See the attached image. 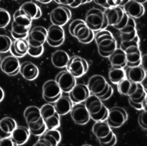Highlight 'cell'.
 Returning <instances> with one entry per match:
<instances>
[{"instance_id":"6da1fadb","label":"cell","mask_w":147,"mask_h":146,"mask_svg":"<svg viewBox=\"0 0 147 146\" xmlns=\"http://www.w3.org/2000/svg\"><path fill=\"white\" fill-rule=\"evenodd\" d=\"M24 117L30 133L33 135L40 136L47 129L40 108L37 106L34 105L28 106L24 112Z\"/></svg>"},{"instance_id":"7a4b0ae2","label":"cell","mask_w":147,"mask_h":146,"mask_svg":"<svg viewBox=\"0 0 147 146\" xmlns=\"http://www.w3.org/2000/svg\"><path fill=\"white\" fill-rule=\"evenodd\" d=\"M99 54L104 57H108L117 48V41L113 34L105 29L96 31L94 34Z\"/></svg>"},{"instance_id":"3957f363","label":"cell","mask_w":147,"mask_h":146,"mask_svg":"<svg viewBox=\"0 0 147 146\" xmlns=\"http://www.w3.org/2000/svg\"><path fill=\"white\" fill-rule=\"evenodd\" d=\"M92 131L99 144L103 146H113L117 143V137L109 124L103 121H95Z\"/></svg>"},{"instance_id":"277c9868","label":"cell","mask_w":147,"mask_h":146,"mask_svg":"<svg viewBox=\"0 0 147 146\" xmlns=\"http://www.w3.org/2000/svg\"><path fill=\"white\" fill-rule=\"evenodd\" d=\"M69 33L83 44H88L94 39V31L86 24L84 20L76 19L72 21L68 26Z\"/></svg>"},{"instance_id":"5b68a950","label":"cell","mask_w":147,"mask_h":146,"mask_svg":"<svg viewBox=\"0 0 147 146\" xmlns=\"http://www.w3.org/2000/svg\"><path fill=\"white\" fill-rule=\"evenodd\" d=\"M113 27L119 31L121 42H127L139 38L134 19L125 13L121 21Z\"/></svg>"},{"instance_id":"8992f818","label":"cell","mask_w":147,"mask_h":146,"mask_svg":"<svg viewBox=\"0 0 147 146\" xmlns=\"http://www.w3.org/2000/svg\"><path fill=\"white\" fill-rule=\"evenodd\" d=\"M84 22L94 31L105 29L109 26L104 11L95 7L90 9L86 13Z\"/></svg>"},{"instance_id":"52a82bcc","label":"cell","mask_w":147,"mask_h":146,"mask_svg":"<svg viewBox=\"0 0 147 146\" xmlns=\"http://www.w3.org/2000/svg\"><path fill=\"white\" fill-rule=\"evenodd\" d=\"M41 115L47 129H57L60 125V115L51 103L45 104L40 108Z\"/></svg>"},{"instance_id":"ba28073f","label":"cell","mask_w":147,"mask_h":146,"mask_svg":"<svg viewBox=\"0 0 147 146\" xmlns=\"http://www.w3.org/2000/svg\"><path fill=\"white\" fill-rule=\"evenodd\" d=\"M110 85L103 76L96 74L89 78L87 86L90 94L99 97L103 96L107 92Z\"/></svg>"},{"instance_id":"9c48e42d","label":"cell","mask_w":147,"mask_h":146,"mask_svg":"<svg viewBox=\"0 0 147 146\" xmlns=\"http://www.w3.org/2000/svg\"><path fill=\"white\" fill-rule=\"evenodd\" d=\"M65 67L67 70L75 78H79L87 73L88 69V64L84 58L74 56L69 58Z\"/></svg>"},{"instance_id":"30bf717a","label":"cell","mask_w":147,"mask_h":146,"mask_svg":"<svg viewBox=\"0 0 147 146\" xmlns=\"http://www.w3.org/2000/svg\"><path fill=\"white\" fill-rule=\"evenodd\" d=\"M127 117V113L125 109L119 106H115L109 109L106 120L111 128H118L126 121Z\"/></svg>"},{"instance_id":"8fae6325","label":"cell","mask_w":147,"mask_h":146,"mask_svg":"<svg viewBox=\"0 0 147 146\" xmlns=\"http://www.w3.org/2000/svg\"><path fill=\"white\" fill-rule=\"evenodd\" d=\"M42 97L48 103H54L62 94V91L55 80L47 81L42 85Z\"/></svg>"},{"instance_id":"7c38bea8","label":"cell","mask_w":147,"mask_h":146,"mask_svg":"<svg viewBox=\"0 0 147 146\" xmlns=\"http://www.w3.org/2000/svg\"><path fill=\"white\" fill-rule=\"evenodd\" d=\"M47 30L46 41L49 46L57 47L63 44L65 40V33L62 26L52 24Z\"/></svg>"},{"instance_id":"4fadbf2b","label":"cell","mask_w":147,"mask_h":146,"mask_svg":"<svg viewBox=\"0 0 147 146\" xmlns=\"http://www.w3.org/2000/svg\"><path fill=\"white\" fill-rule=\"evenodd\" d=\"M47 29L41 26H37L30 29L28 34V42L29 46L39 47L43 46L46 41Z\"/></svg>"},{"instance_id":"5bb4252c","label":"cell","mask_w":147,"mask_h":146,"mask_svg":"<svg viewBox=\"0 0 147 146\" xmlns=\"http://www.w3.org/2000/svg\"><path fill=\"white\" fill-rule=\"evenodd\" d=\"M39 136L34 145L56 146L60 143L61 139L60 132L56 129H47Z\"/></svg>"},{"instance_id":"9a60e30c","label":"cell","mask_w":147,"mask_h":146,"mask_svg":"<svg viewBox=\"0 0 147 146\" xmlns=\"http://www.w3.org/2000/svg\"><path fill=\"white\" fill-rule=\"evenodd\" d=\"M49 17L52 24L63 26L71 19V12L66 7L58 6L52 10Z\"/></svg>"},{"instance_id":"2e32d148","label":"cell","mask_w":147,"mask_h":146,"mask_svg":"<svg viewBox=\"0 0 147 146\" xmlns=\"http://www.w3.org/2000/svg\"><path fill=\"white\" fill-rule=\"evenodd\" d=\"M69 112L72 119L77 124H86L90 119V114L85 105L81 102L75 103Z\"/></svg>"},{"instance_id":"e0dca14e","label":"cell","mask_w":147,"mask_h":146,"mask_svg":"<svg viewBox=\"0 0 147 146\" xmlns=\"http://www.w3.org/2000/svg\"><path fill=\"white\" fill-rule=\"evenodd\" d=\"M62 92H69L76 84L75 77L67 70L59 72L55 78Z\"/></svg>"},{"instance_id":"ac0fdd59","label":"cell","mask_w":147,"mask_h":146,"mask_svg":"<svg viewBox=\"0 0 147 146\" xmlns=\"http://www.w3.org/2000/svg\"><path fill=\"white\" fill-rule=\"evenodd\" d=\"M20 66L19 60L17 57L13 55L5 57L0 63L1 70L10 76L17 74L20 71Z\"/></svg>"},{"instance_id":"d6986e66","label":"cell","mask_w":147,"mask_h":146,"mask_svg":"<svg viewBox=\"0 0 147 146\" xmlns=\"http://www.w3.org/2000/svg\"><path fill=\"white\" fill-rule=\"evenodd\" d=\"M90 94V93L87 86L83 84H76L69 92V97L74 103L84 101Z\"/></svg>"},{"instance_id":"ffe728a7","label":"cell","mask_w":147,"mask_h":146,"mask_svg":"<svg viewBox=\"0 0 147 146\" xmlns=\"http://www.w3.org/2000/svg\"><path fill=\"white\" fill-rule=\"evenodd\" d=\"M126 57V65L132 67L140 65L141 53L138 45H130L124 50Z\"/></svg>"},{"instance_id":"44dd1931","label":"cell","mask_w":147,"mask_h":146,"mask_svg":"<svg viewBox=\"0 0 147 146\" xmlns=\"http://www.w3.org/2000/svg\"><path fill=\"white\" fill-rule=\"evenodd\" d=\"M117 85L118 92L122 96H128L129 97L136 92L142 85V84L133 82L125 78Z\"/></svg>"},{"instance_id":"7402d4cb","label":"cell","mask_w":147,"mask_h":146,"mask_svg":"<svg viewBox=\"0 0 147 146\" xmlns=\"http://www.w3.org/2000/svg\"><path fill=\"white\" fill-rule=\"evenodd\" d=\"M122 9L124 12L133 18H139L142 17L145 12L143 5L134 0H129L125 3Z\"/></svg>"},{"instance_id":"603a6c76","label":"cell","mask_w":147,"mask_h":146,"mask_svg":"<svg viewBox=\"0 0 147 146\" xmlns=\"http://www.w3.org/2000/svg\"><path fill=\"white\" fill-rule=\"evenodd\" d=\"M19 72L25 79L32 81L38 77L39 70L37 66L33 62L25 61L20 64Z\"/></svg>"},{"instance_id":"cb8c5ba5","label":"cell","mask_w":147,"mask_h":146,"mask_svg":"<svg viewBox=\"0 0 147 146\" xmlns=\"http://www.w3.org/2000/svg\"><path fill=\"white\" fill-rule=\"evenodd\" d=\"M104 11L108 25L114 26L118 24L122 19L125 13L123 9L119 6L109 7Z\"/></svg>"},{"instance_id":"d4e9b609","label":"cell","mask_w":147,"mask_h":146,"mask_svg":"<svg viewBox=\"0 0 147 146\" xmlns=\"http://www.w3.org/2000/svg\"><path fill=\"white\" fill-rule=\"evenodd\" d=\"M30 134L28 128L24 126H17L11 132L10 137L15 145H21L27 142Z\"/></svg>"},{"instance_id":"484cf974","label":"cell","mask_w":147,"mask_h":146,"mask_svg":"<svg viewBox=\"0 0 147 146\" xmlns=\"http://www.w3.org/2000/svg\"><path fill=\"white\" fill-rule=\"evenodd\" d=\"M29 44L25 38L16 39L11 42L10 48L11 54L16 57H22L28 53Z\"/></svg>"},{"instance_id":"4316f807","label":"cell","mask_w":147,"mask_h":146,"mask_svg":"<svg viewBox=\"0 0 147 146\" xmlns=\"http://www.w3.org/2000/svg\"><path fill=\"white\" fill-rule=\"evenodd\" d=\"M84 101V105L90 114V116L99 113L105 106L102 100L98 96L92 94H90Z\"/></svg>"},{"instance_id":"83f0119b","label":"cell","mask_w":147,"mask_h":146,"mask_svg":"<svg viewBox=\"0 0 147 146\" xmlns=\"http://www.w3.org/2000/svg\"><path fill=\"white\" fill-rule=\"evenodd\" d=\"M108 57L113 68H124L126 65V54L121 48H116Z\"/></svg>"},{"instance_id":"f1b7e54d","label":"cell","mask_w":147,"mask_h":146,"mask_svg":"<svg viewBox=\"0 0 147 146\" xmlns=\"http://www.w3.org/2000/svg\"><path fill=\"white\" fill-rule=\"evenodd\" d=\"M53 105L59 115H65L70 112L73 102L68 96H61Z\"/></svg>"},{"instance_id":"f546056e","label":"cell","mask_w":147,"mask_h":146,"mask_svg":"<svg viewBox=\"0 0 147 146\" xmlns=\"http://www.w3.org/2000/svg\"><path fill=\"white\" fill-rule=\"evenodd\" d=\"M17 127L16 121L11 117H5L0 120V140L10 137L11 133Z\"/></svg>"},{"instance_id":"4dcf8cb0","label":"cell","mask_w":147,"mask_h":146,"mask_svg":"<svg viewBox=\"0 0 147 146\" xmlns=\"http://www.w3.org/2000/svg\"><path fill=\"white\" fill-rule=\"evenodd\" d=\"M126 73V78L134 82L141 83L146 78V72L140 65L129 67Z\"/></svg>"},{"instance_id":"1f68e13d","label":"cell","mask_w":147,"mask_h":146,"mask_svg":"<svg viewBox=\"0 0 147 146\" xmlns=\"http://www.w3.org/2000/svg\"><path fill=\"white\" fill-rule=\"evenodd\" d=\"M19 9L32 19H38L42 15V11L40 7L32 1L24 2Z\"/></svg>"},{"instance_id":"d6a6232c","label":"cell","mask_w":147,"mask_h":146,"mask_svg":"<svg viewBox=\"0 0 147 146\" xmlns=\"http://www.w3.org/2000/svg\"><path fill=\"white\" fill-rule=\"evenodd\" d=\"M69 59L68 54L63 50H57L51 55V62L53 65L57 68L65 67Z\"/></svg>"},{"instance_id":"836d02e7","label":"cell","mask_w":147,"mask_h":146,"mask_svg":"<svg viewBox=\"0 0 147 146\" xmlns=\"http://www.w3.org/2000/svg\"><path fill=\"white\" fill-rule=\"evenodd\" d=\"M31 26H23L12 22L11 25V34L14 39L25 38L27 37Z\"/></svg>"},{"instance_id":"e575fe53","label":"cell","mask_w":147,"mask_h":146,"mask_svg":"<svg viewBox=\"0 0 147 146\" xmlns=\"http://www.w3.org/2000/svg\"><path fill=\"white\" fill-rule=\"evenodd\" d=\"M12 22L23 26H31L32 19L19 9L14 12Z\"/></svg>"},{"instance_id":"d590c367","label":"cell","mask_w":147,"mask_h":146,"mask_svg":"<svg viewBox=\"0 0 147 146\" xmlns=\"http://www.w3.org/2000/svg\"><path fill=\"white\" fill-rule=\"evenodd\" d=\"M109 78L113 84H118L126 78L125 71L123 68L111 67L109 72Z\"/></svg>"},{"instance_id":"8d00e7d4","label":"cell","mask_w":147,"mask_h":146,"mask_svg":"<svg viewBox=\"0 0 147 146\" xmlns=\"http://www.w3.org/2000/svg\"><path fill=\"white\" fill-rule=\"evenodd\" d=\"M128 101L130 106L137 110H146V94L138 100H131L128 98Z\"/></svg>"},{"instance_id":"74e56055","label":"cell","mask_w":147,"mask_h":146,"mask_svg":"<svg viewBox=\"0 0 147 146\" xmlns=\"http://www.w3.org/2000/svg\"><path fill=\"white\" fill-rule=\"evenodd\" d=\"M11 40L9 37L0 34V53H6L10 49Z\"/></svg>"},{"instance_id":"f35d334b","label":"cell","mask_w":147,"mask_h":146,"mask_svg":"<svg viewBox=\"0 0 147 146\" xmlns=\"http://www.w3.org/2000/svg\"><path fill=\"white\" fill-rule=\"evenodd\" d=\"M10 21L9 13L5 9L0 7V28L5 27Z\"/></svg>"},{"instance_id":"ab89813d","label":"cell","mask_w":147,"mask_h":146,"mask_svg":"<svg viewBox=\"0 0 147 146\" xmlns=\"http://www.w3.org/2000/svg\"><path fill=\"white\" fill-rule=\"evenodd\" d=\"M108 112H109V109L105 105L103 109H102V111L96 115L91 116L90 118L92 119L95 121H103L106 120L108 115Z\"/></svg>"},{"instance_id":"60d3db41","label":"cell","mask_w":147,"mask_h":146,"mask_svg":"<svg viewBox=\"0 0 147 146\" xmlns=\"http://www.w3.org/2000/svg\"><path fill=\"white\" fill-rule=\"evenodd\" d=\"M44 52V46H41L39 47H32L29 46L28 53L32 57H38L41 56Z\"/></svg>"},{"instance_id":"b9f144b4","label":"cell","mask_w":147,"mask_h":146,"mask_svg":"<svg viewBox=\"0 0 147 146\" xmlns=\"http://www.w3.org/2000/svg\"><path fill=\"white\" fill-rule=\"evenodd\" d=\"M146 110H144V111L140 113L138 117V122L140 126L144 129H147V124H146Z\"/></svg>"},{"instance_id":"7bdbcfd3","label":"cell","mask_w":147,"mask_h":146,"mask_svg":"<svg viewBox=\"0 0 147 146\" xmlns=\"http://www.w3.org/2000/svg\"><path fill=\"white\" fill-rule=\"evenodd\" d=\"M94 1L97 5L105 9L111 7H114L113 0H94Z\"/></svg>"},{"instance_id":"ee69618b","label":"cell","mask_w":147,"mask_h":146,"mask_svg":"<svg viewBox=\"0 0 147 146\" xmlns=\"http://www.w3.org/2000/svg\"><path fill=\"white\" fill-rule=\"evenodd\" d=\"M0 146H16L10 137L0 140Z\"/></svg>"},{"instance_id":"f6af8a7d","label":"cell","mask_w":147,"mask_h":146,"mask_svg":"<svg viewBox=\"0 0 147 146\" xmlns=\"http://www.w3.org/2000/svg\"><path fill=\"white\" fill-rule=\"evenodd\" d=\"M113 89L112 86L111 85H110L109 88L108 90L107 91V92L103 96H102L101 97H99V98L102 101L107 100L109 98L111 97V96L113 95Z\"/></svg>"},{"instance_id":"bcb514c9","label":"cell","mask_w":147,"mask_h":146,"mask_svg":"<svg viewBox=\"0 0 147 146\" xmlns=\"http://www.w3.org/2000/svg\"><path fill=\"white\" fill-rule=\"evenodd\" d=\"M91 1H92V0H75L74 2L70 6V7L72 8H76L81 5L89 3Z\"/></svg>"},{"instance_id":"7dc6e473","label":"cell","mask_w":147,"mask_h":146,"mask_svg":"<svg viewBox=\"0 0 147 146\" xmlns=\"http://www.w3.org/2000/svg\"><path fill=\"white\" fill-rule=\"evenodd\" d=\"M55 2L60 5H64L71 6L75 1V0H54Z\"/></svg>"},{"instance_id":"c3c4849f","label":"cell","mask_w":147,"mask_h":146,"mask_svg":"<svg viewBox=\"0 0 147 146\" xmlns=\"http://www.w3.org/2000/svg\"><path fill=\"white\" fill-rule=\"evenodd\" d=\"M129 0H113L114 6H123Z\"/></svg>"},{"instance_id":"681fc988","label":"cell","mask_w":147,"mask_h":146,"mask_svg":"<svg viewBox=\"0 0 147 146\" xmlns=\"http://www.w3.org/2000/svg\"><path fill=\"white\" fill-rule=\"evenodd\" d=\"M146 54H145L142 56H141V63L140 65L141 64L142 68L146 72Z\"/></svg>"},{"instance_id":"f907efd6","label":"cell","mask_w":147,"mask_h":146,"mask_svg":"<svg viewBox=\"0 0 147 146\" xmlns=\"http://www.w3.org/2000/svg\"><path fill=\"white\" fill-rule=\"evenodd\" d=\"M3 97H4V92L2 89V88L0 86V102L2 101V100L3 99Z\"/></svg>"},{"instance_id":"816d5d0a","label":"cell","mask_w":147,"mask_h":146,"mask_svg":"<svg viewBox=\"0 0 147 146\" xmlns=\"http://www.w3.org/2000/svg\"><path fill=\"white\" fill-rule=\"evenodd\" d=\"M41 3H48L51 2L52 0H36Z\"/></svg>"},{"instance_id":"f5cc1de1","label":"cell","mask_w":147,"mask_h":146,"mask_svg":"<svg viewBox=\"0 0 147 146\" xmlns=\"http://www.w3.org/2000/svg\"><path fill=\"white\" fill-rule=\"evenodd\" d=\"M134 1H137V2H139V3H141L142 4L144 3L146 1V0H134Z\"/></svg>"}]
</instances>
